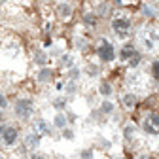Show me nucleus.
I'll return each mask as SVG.
<instances>
[{
    "mask_svg": "<svg viewBox=\"0 0 159 159\" xmlns=\"http://www.w3.org/2000/svg\"><path fill=\"white\" fill-rule=\"evenodd\" d=\"M129 61H131V66H136L138 63H140V55H136V53H134V55L129 59Z\"/></svg>",
    "mask_w": 159,
    "mask_h": 159,
    "instance_id": "nucleus-14",
    "label": "nucleus"
},
{
    "mask_svg": "<svg viewBox=\"0 0 159 159\" xmlns=\"http://www.w3.org/2000/svg\"><path fill=\"white\" fill-rule=\"evenodd\" d=\"M49 76H51V72H49V70H42V72H40V80H42V82L49 80Z\"/></svg>",
    "mask_w": 159,
    "mask_h": 159,
    "instance_id": "nucleus-15",
    "label": "nucleus"
},
{
    "mask_svg": "<svg viewBox=\"0 0 159 159\" xmlns=\"http://www.w3.org/2000/svg\"><path fill=\"white\" fill-rule=\"evenodd\" d=\"M53 123H55V127H59V129H65V125H66V117H65L63 114H57Z\"/></svg>",
    "mask_w": 159,
    "mask_h": 159,
    "instance_id": "nucleus-9",
    "label": "nucleus"
},
{
    "mask_svg": "<svg viewBox=\"0 0 159 159\" xmlns=\"http://www.w3.org/2000/svg\"><path fill=\"white\" fill-rule=\"evenodd\" d=\"M91 155H93L91 152H84V153H82V159H91Z\"/></svg>",
    "mask_w": 159,
    "mask_h": 159,
    "instance_id": "nucleus-21",
    "label": "nucleus"
},
{
    "mask_svg": "<svg viewBox=\"0 0 159 159\" xmlns=\"http://www.w3.org/2000/svg\"><path fill=\"white\" fill-rule=\"evenodd\" d=\"M32 159H44V157H42V155H34Z\"/></svg>",
    "mask_w": 159,
    "mask_h": 159,
    "instance_id": "nucleus-25",
    "label": "nucleus"
},
{
    "mask_svg": "<svg viewBox=\"0 0 159 159\" xmlns=\"http://www.w3.org/2000/svg\"><path fill=\"white\" fill-rule=\"evenodd\" d=\"M59 13H61L63 17H68V15L72 13V10H70V6H66V4H61V6H59Z\"/></svg>",
    "mask_w": 159,
    "mask_h": 159,
    "instance_id": "nucleus-11",
    "label": "nucleus"
},
{
    "mask_svg": "<svg viewBox=\"0 0 159 159\" xmlns=\"http://www.w3.org/2000/svg\"><path fill=\"white\" fill-rule=\"evenodd\" d=\"M15 114H17V117L27 119V117L32 114V104H30V101H19V102L15 104Z\"/></svg>",
    "mask_w": 159,
    "mask_h": 159,
    "instance_id": "nucleus-2",
    "label": "nucleus"
},
{
    "mask_svg": "<svg viewBox=\"0 0 159 159\" xmlns=\"http://www.w3.org/2000/svg\"><path fill=\"white\" fill-rule=\"evenodd\" d=\"M101 110H102L104 114H110V112L114 110V106H112V102H108V101H106V102H102V106H101Z\"/></svg>",
    "mask_w": 159,
    "mask_h": 159,
    "instance_id": "nucleus-12",
    "label": "nucleus"
},
{
    "mask_svg": "<svg viewBox=\"0 0 159 159\" xmlns=\"http://www.w3.org/2000/svg\"><path fill=\"white\" fill-rule=\"evenodd\" d=\"M101 93H102V95H106V97H108V95H110V93H112V87H110V85H108V84H102V85H101Z\"/></svg>",
    "mask_w": 159,
    "mask_h": 159,
    "instance_id": "nucleus-13",
    "label": "nucleus"
},
{
    "mask_svg": "<svg viewBox=\"0 0 159 159\" xmlns=\"http://www.w3.org/2000/svg\"><path fill=\"white\" fill-rule=\"evenodd\" d=\"M144 131L150 134H159V116L152 114L144 119Z\"/></svg>",
    "mask_w": 159,
    "mask_h": 159,
    "instance_id": "nucleus-1",
    "label": "nucleus"
},
{
    "mask_svg": "<svg viewBox=\"0 0 159 159\" xmlns=\"http://www.w3.org/2000/svg\"><path fill=\"white\" fill-rule=\"evenodd\" d=\"M123 106L125 108H134L136 106V97L134 95H125L123 97Z\"/></svg>",
    "mask_w": 159,
    "mask_h": 159,
    "instance_id": "nucleus-8",
    "label": "nucleus"
},
{
    "mask_svg": "<svg viewBox=\"0 0 159 159\" xmlns=\"http://www.w3.org/2000/svg\"><path fill=\"white\" fill-rule=\"evenodd\" d=\"M0 136H2V140H4V144L6 146H10V144H13L15 140H17V129L15 127H4V133L2 134H0Z\"/></svg>",
    "mask_w": 159,
    "mask_h": 159,
    "instance_id": "nucleus-5",
    "label": "nucleus"
},
{
    "mask_svg": "<svg viewBox=\"0 0 159 159\" xmlns=\"http://www.w3.org/2000/svg\"><path fill=\"white\" fill-rule=\"evenodd\" d=\"M112 29H114V32H117L119 36H125V34L129 32L131 25H129L127 19H114V21H112Z\"/></svg>",
    "mask_w": 159,
    "mask_h": 159,
    "instance_id": "nucleus-4",
    "label": "nucleus"
},
{
    "mask_svg": "<svg viewBox=\"0 0 159 159\" xmlns=\"http://www.w3.org/2000/svg\"><path fill=\"white\" fill-rule=\"evenodd\" d=\"M133 55H134V48H133L131 44H127V46L121 49V57H123V59H131Z\"/></svg>",
    "mask_w": 159,
    "mask_h": 159,
    "instance_id": "nucleus-10",
    "label": "nucleus"
},
{
    "mask_svg": "<svg viewBox=\"0 0 159 159\" xmlns=\"http://www.w3.org/2000/svg\"><path fill=\"white\" fill-rule=\"evenodd\" d=\"M63 136H65V138H72L74 134H72V131H68V129H65V133H63Z\"/></svg>",
    "mask_w": 159,
    "mask_h": 159,
    "instance_id": "nucleus-20",
    "label": "nucleus"
},
{
    "mask_svg": "<svg viewBox=\"0 0 159 159\" xmlns=\"http://www.w3.org/2000/svg\"><path fill=\"white\" fill-rule=\"evenodd\" d=\"M152 72H153V76L159 80V61H155V63H153V66H152Z\"/></svg>",
    "mask_w": 159,
    "mask_h": 159,
    "instance_id": "nucleus-16",
    "label": "nucleus"
},
{
    "mask_svg": "<svg viewBox=\"0 0 159 159\" xmlns=\"http://www.w3.org/2000/svg\"><path fill=\"white\" fill-rule=\"evenodd\" d=\"M38 142H40V136H38L36 133H30V134H27V138H25V146H29V148H36Z\"/></svg>",
    "mask_w": 159,
    "mask_h": 159,
    "instance_id": "nucleus-7",
    "label": "nucleus"
},
{
    "mask_svg": "<svg viewBox=\"0 0 159 159\" xmlns=\"http://www.w3.org/2000/svg\"><path fill=\"white\" fill-rule=\"evenodd\" d=\"M133 134H134V127H125V136L131 138Z\"/></svg>",
    "mask_w": 159,
    "mask_h": 159,
    "instance_id": "nucleus-17",
    "label": "nucleus"
},
{
    "mask_svg": "<svg viewBox=\"0 0 159 159\" xmlns=\"http://www.w3.org/2000/svg\"><path fill=\"white\" fill-rule=\"evenodd\" d=\"M85 21H87L89 25H93V23H95V17H91V15H87V17H85Z\"/></svg>",
    "mask_w": 159,
    "mask_h": 159,
    "instance_id": "nucleus-22",
    "label": "nucleus"
},
{
    "mask_svg": "<svg viewBox=\"0 0 159 159\" xmlns=\"http://www.w3.org/2000/svg\"><path fill=\"white\" fill-rule=\"evenodd\" d=\"M142 11H144V15H148V17H152V15H153V10H152V8H148V6H144V8H142Z\"/></svg>",
    "mask_w": 159,
    "mask_h": 159,
    "instance_id": "nucleus-18",
    "label": "nucleus"
},
{
    "mask_svg": "<svg viewBox=\"0 0 159 159\" xmlns=\"http://www.w3.org/2000/svg\"><path fill=\"white\" fill-rule=\"evenodd\" d=\"M4 106H6V98L0 95V108H4Z\"/></svg>",
    "mask_w": 159,
    "mask_h": 159,
    "instance_id": "nucleus-23",
    "label": "nucleus"
},
{
    "mask_svg": "<svg viewBox=\"0 0 159 159\" xmlns=\"http://www.w3.org/2000/svg\"><path fill=\"white\" fill-rule=\"evenodd\" d=\"M0 121H2V114H0Z\"/></svg>",
    "mask_w": 159,
    "mask_h": 159,
    "instance_id": "nucleus-26",
    "label": "nucleus"
},
{
    "mask_svg": "<svg viewBox=\"0 0 159 159\" xmlns=\"http://www.w3.org/2000/svg\"><path fill=\"white\" fill-rule=\"evenodd\" d=\"M138 159H152V155H140Z\"/></svg>",
    "mask_w": 159,
    "mask_h": 159,
    "instance_id": "nucleus-24",
    "label": "nucleus"
},
{
    "mask_svg": "<svg viewBox=\"0 0 159 159\" xmlns=\"http://www.w3.org/2000/svg\"><path fill=\"white\" fill-rule=\"evenodd\" d=\"M36 63H46V55L44 53H38L36 55Z\"/></svg>",
    "mask_w": 159,
    "mask_h": 159,
    "instance_id": "nucleus-19",
    "label": "nucleus"
},
{
    "mask_svg": "<svg viewBox=\"0 0 159 159\" xmlns=\"http://www.w3.org/2000/svg\"><path fill=\"white\" fill-rule=\"evenodd\" d=\"M34 129L38 131V133H36L38 136H42V134H48V133H49V127L46 125V121H44V119H40V121H36V123H34Z\"/></svg>",
    "mask_w": 159,
    "mask_h": 159,
    "instance_id": "nucleus-6",
    "label": "nucleus"
},
{
    "mask_svg": "<svg viewBox=\"0 0 159 159\" xmlns=\"http://www.w3.org/2000/svg\"><path fill=\"white\" fill-rule=\"evenodd\" d=\"M116 2H121V0H116Z\"/></svg>",
    "mask_w": 159,
    "mask_h": 159,
    "instance_id": "nucleus-27",
    "label": "nucleus"
},
{
    "mask_svg": "<svg viewBox=\"0 0 159 159\" xmlns=\"http://www.w3.org/2000/svg\"><path fill=\"white\" fill-rule=\"evenodd\" d=\"M98 57H101L102 61H112L114 59V48H112V44L106 42V40H102L101 46H98Z\"/></svg>",
    "mask_w": 159,
    "mask_h": 159,
    "instance_id": "nucleus-3",
    "label": "nucleus"
}]
</instances>
